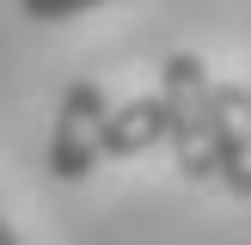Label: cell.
Instances as JSON below:
<instances>
[{
    "mask_svg": "<svg viewBox=\"0 0 251 245\" xmlns=\"http://www.w3.org/2000/svg\"><path fill=\"white\" fill-rule=\"evenodd\" d=\"M159 98H166V147L190 184L215 178V80L202 55L178 49L159 68Z\"/></svg>",
    "mask_w": 251,
    "mask_h": 245,
    "instance_id": "1",
    "label": "cell"
},
{
    "mask_svg": "<svg viewBox=\"0 0 251 245\" xmlns=\"http://www.w3.org/2000/svg\"><path fill=\"white\" fill-rule=\"evenodd\" d=\"M104 122H110V104H104V86L92 80H74L55 104V129H49V172L61 184H80L92 178V166L104 159Z\"/></svg>",
    "mask_w": 251,
    "mask_h": 245,
    "instance_id": "2",
    "label": "cell"
},
{
    "mask_svg": "<svg viewBox=\"0 0 251 245\" xmlns=\"http://www.w3.org/2000/svg\"><path fill=\"white\" fill-rule=\"evenodd\" d=\"M215 178L233 196H251V86L215 80Z\"/></svg>",
    "mask_w": 251,
    "mask_h": 245,
    "instance_id": "3",
    "label": "cell"
},
{
    "mask_svg": "<svg viewBox=\"0 0 251 245\" xmlns=\"http://www.w3.org/2000/svg\"><path fill=\"white\" fill-rule=\"evenodd\" d=\"M159 141H166V98L159 92H141L129 104H117L104 122V159H135Z\"/></svg>",
    "mask_w": 251,
    "mask_h": 245,
    "instance_id": "4",
    "label": "cell"
},
{
    "mask_svg": "<svg viewBox=\"0 0 251 245\" xmlns=\"http://www.w3.org/2000/svg\"><path fill=\"white\" fill-rule=\"evenodd\" d=\"M19 6H25V19H37V24H68V19H80V12L104 6V0H19Z\"/></svg>",
    "mask_w": 251,
    "mask_h": 245,
    "instance_id": "5",
    "label": "cell"
},
{
    "mask_svg": "<svg viewBox=\"0 0 251 245\" xmlns=\"http://www.w3.org/2000/svg\"><path fill=\"white\" fill-rule=\"evenodd\" d=\"M0 245H25L19 233H12V220H6V215H0Z\"/></svg>",
    "mask_w": 251,
    "mask_h": 245,
    "instance_id": "6",
    "label": "cell"
}]
</instances>
